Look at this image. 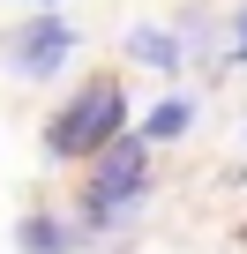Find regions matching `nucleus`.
<instances>
[{"instance_id": "0eeeda50", "label": "nucleus", "mask_w": 247, "mask_h": 254, "mask_svg": "<svg viewBox=\"0 0 247 254\" xmlns=\"http://www.w3.org/2000/svg\"><path fill=\"white\" fill-rule=\"evenodd\" d=\"M232 60H240V67H247V8H240V15H232Z\"/></svg>"}, {"instance_id": "f257e3e1", "label": "nucleus", "mask_w": 247, "mask_h": 254, "mask_svg": "<svg viewBox=\"0 0 247 254\" xmlns=\"http://www.w3.org/2000/svg\"><path fill=\"white\" fill-rule=\"evenodd\" d=\"M150 194V142L128 135L120 127L112 142L90 150V180H82V224L90 232H112V224H128Z\"/></svg>"}, {"instance_id": "7ed1b4c3", "label": "nucleus", "mask_w": 247, "mask_h": 254, "mask_svg": "<svg viewBox=\"0 0 247 254\" xmlns=\"http://www.w3.org/2000/svg\"><path fill=\"white\" fill-rule=\"evenodd\" d=\"M0 53H8V67H15L23 82H53V75L68 67V53H75V23L45 8V15H30L23 30H8Z\"/></svg>"}, {"instance_id": "39448f33", "label": "nucleus", "mask_w": 247, "mask_h": 254, "mask_svg": "<svg viewBox=\"0 0 247 254\" xmlns=\"http://www.w3.org/2000/svg\"><path fill=\"white\" fill-rule=\"evenodd\" d=\"M15 247H38V254H60V247H75V224H60L53 209H30V217L15 224Z\"/></svg>"}, {"instance_id": "20e7f679", "label": "nucleus", "mask_w": 247, "mask_h": 254, "mask_svg": "<svg viewBox=\"0 0 247 254\" xmlns=\"http://www.w3.org/2000/svg\"><path fill=\"white\" fill-rule=\"evenodd\" d=\"M128 60H143V67L172 75V67L187 60V45H180L172 30H158V23H135V30H128Z\"/></svg>"}, {"instance_id": "6e6552de", "label": "nucleus", "mask_w": 247, "mask_h": 254, "mask_svg": "<svg viewBox=\"0 0 247 254\" xmlns=\"http://www.w3.org/2000/svg\"><path fill=\"white\" fill-rule=\"evenodd\" d=\"M38 8H60V0H38Z\"/></svg>"}, {"instance_id": "f03ea898", "label": "nucleus", "mask_w": 247, "mask_h": 254, "mask_svg": "<svg viewBox=\"0 0 247 254\" xmlns=\"http://www.w3.org/2000/svg\"><path fill=\"white\" fill-rule=\"evenodd\" d=\"M120 127H128V90H120L112 75H97V82H82V90L53 112L45 157H53V165H75V157H90L97 142H112Z\"/></svg>"}, {"instance_id": "423d86ee", "label": "nucleus", "mask_w": 247, "mask_h": 254, "mask_svg": "<svg viewBox=\"0 0 247 254\" xmlns=\"http://www.w3.org/2000/svg\"><path fill=\"white\" fill-rule=\"evenodd\" d=\"M187 127H195V97H165V105L143 120V142H180Z\"/></svg>"}]
</instances>
